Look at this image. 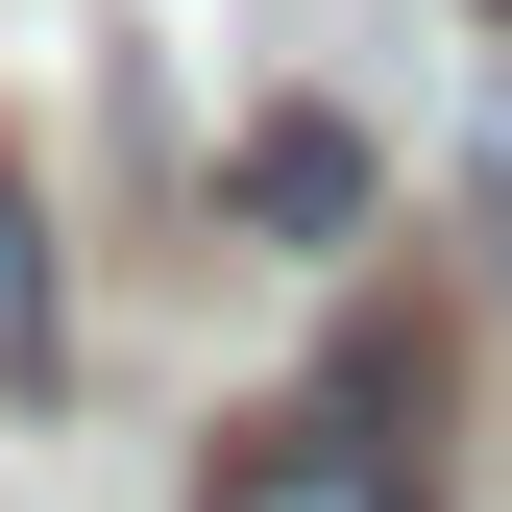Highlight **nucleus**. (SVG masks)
<instances>
[{"label":"nucleus","instance_id":"1","mask_svg":"<svg viewBox=\"0 0 512 512\" xmlns=\"http://www.w3.org/2000/svg\"><path fill=\"white\" fill-rule=\"evenodd\" d=\"M196 512H439V366H317V391H269L196 464Z\"/></svg>","mask_w":512,"mask_h":512},{"label":"nucleus","instance_id":"2","mask_svg":"<svg viewBox=\"0 0 512 512\" xmlns=\"http://www.w3.org/2000/svg\"><path fill=\"white\" fill-rule=\"evenodd\" d=\"M244 220H269V244H366V122L269 98V122H244Z\"/></svg>","mask_w":512,"mask_h":512},{"label":"nucleus","instance_id":"3","mask_svg":"<svg viewBox=\"0 0 512 512\" xmlns=\"http://www.w3.org/2000/svg\"><path fill=\"white\" fill-rule=\"evenodd\" d=\"M0 391H74V269H49V196H25V171H0Z\"/></svg>","mask_w":512,"mask_h":512}]
</instances>
